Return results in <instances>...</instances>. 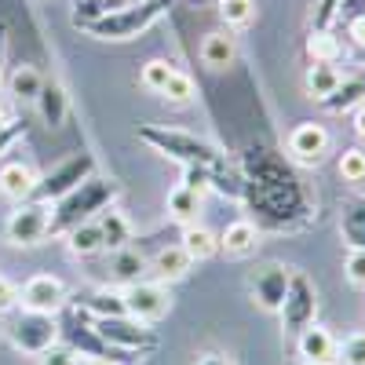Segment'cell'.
<instances>
[{"label": "cell", "instance_id": "obj_21", "mask_svg": "<svg viewBox=\"0 0 365 365\" xmlns=\"http://www.w3.org/2000/svg\"><path fill=\"white\" fill-rule=\"evenodd\" d=\"M99 230H103V249L106 252H117V249H128V241H132V223L125 212H117L113 205L106 212H99L96 216Z\"/></svg>", "mask_w": 365, "mask_h": 365}, {"label": "cell", "instance_id": "obj_20", "mask_svg": "<svg viewBox=\"0 0 365 365\" xmlns=\"http://www.w3.org/2000/svg\"><path fill=\"white\" fill-rule=\"evenodd\" d=\"M190 267H194V259L182 252V245H168V249L150 256V270H154L158 282H179V278H187Z\"/></svg>", "mask_w": 365, "mask_h": 365}, {"label": "cell", "instance_id": "obj_15", "mask_svg": "<svg viewBox=\"0 0 365 365\" xmlns=\"http://www.w3.org/2000/svg\"><path fill=\"white\" fill-rule=\"evenodd\" d=\"M296 354L299 361H307V365H332L336 361V336L325 329V325H307L296 336Z\"/></svg>", "mask_w": 365, "mask_h": 365}, {"label": "cell", "instance_id": "obj_1", "mask_svg": "<svg viewBox=\"0 0 365 365\" xmlns=\"http://www.w3.org/2000/svg\"><path fill=\"white\" fill-rule=\"evenodd\" d=\"M241 179H245V197L259 216L274 227V230H292L307 220V194H303L299 179L292 175V168L270 154V150H249L241 161Z\"/></svg>", "mask_w": 365, "mask_h": 365}, {"label": "cell", "instance_id": "obj_9", "mask_svg": "<svg viewBox=\"0 0 365 365\" xmlns=\"http://www.w3.org/2000/svg\"><path fill=\"white\" fill-rule=\"evenodd\" d=\"M96 175V158L91 154H73V158H66V161H58L44 179H37V190H34V197L37 201H63L70 190H77L84 179H91Z\"/></svg>", "mask_w": 365, "mask_h": 365}, {"label": "cell", "instance_id": "obj_33", "mask_svg": "<svg viewBox=\"0 0 365 365\" xmlns=\"http://www.w3.org/2000/svg\"><path fill=\"white\" fill-rule=\"evenodd\" d=\"M161 96H165L168 103H175V106H187V103H194V96H197L194 77H190V73H182V70H172V77H168V84H165Z\"/></svg>", "mask_w": 365, "mask_h": 365}, {"label": "cell", "instance_id": "obj_27", "mask_svg": "<svg viewBox=\"0 0 365 365\" xmlns=\"http://www.w3.org/2000/svg\"><path fill=\"white\" fill-rule=\"evenodd\" d=\"M197 212H201V194L179 182V187L168 194V216L187 227V223H197Z\"/></svg>", "mask_w": 365, "mask_h": 365}, {"label": "cell", "instance_id": "obj_32", "mask_svg": "<svg viewBox=\"0 0 365 365\" xmlns=\"http://www.w3.org/2000/svg\"><path fill=\"white\" fill-rule=\"evenodd\" d=\"M307 55L311 63H336L340 58V41L329 34V29H314L307 37Z\"/></svg>", "mask_w": 365, "mask_h": 365}, {"label": "cell", "instance_id": "obj_16", "mask_svg": "<svg viewBox=\"0 0 365 365\" xmlns=\"http://www.w3.org/2000/svg\"><path fill=\"white\" fill-rule=\"evenodd\" d=\"M361 103H365V73L344 77L325 99H318V106L325 113H347V110H358Z\"/></svg>", "mask_w": 365, "mask_h": 365}, {"label": "cell", "instance_id": "obj_46", "mask_svg": "<svg viewBox=\"0 0 365 365\" xmlns=\"http://www.w3.org/2000/svg\"><path fill=\"white\" fill-rule=\"evenodd\" d=\"M0 125H8V113L4 110H0Z\"/></svg>", "mask_w": 365, "mask_h": 365}, {"label": "cell", "instance_id": "obj_31", "mask_svg": "<svg viewBox=\"0 0 365 365\" xmlns=\"http://www.w3.org/2000/svg\"><path fill=\"white\" fill-rule=\"evenodd\" d=\"M220 19L230 29H249L256 22V0H220Z\"/></svg>", "mask_w": 365, "mask_h": 365}, {"label": "cell", "instance_id": "obj_34", "mask_svg": "<svg viewBox=\"0 0 365 365\" xmlns=\"http://www.w3.org/2000/svg\"><path fill=\"white\" fill-rule=\"evenodd\" d=\"M172 63H165V58H150V63L139 70V84L146 88V91H154V96H161L165 91V84H168V77H172Z\"/></svg>", "mask_w": 365, "mask_h": 365}, {"label": "cell", "instance_id": "obj_4", "mask_svg": "<svg viewBox=\"0 0 365 365\" xmlns=\"http://www.w3.org/2000/svg\"><path fill=\"white\" fill-rule=\"evenodd\" d=\"M168 8H172V0H139V4H132L125 11H113L106 19L84 22L81 29L88 37H99V41H132V37L146 34Z\"/></svg>", "mask_w": 365, "mask_h": 365}, {"label": "cell", "instance_id": "obj_40", "mask_svg": "<svg viewBox=\"0 0 365 365\" xmlns=\"http://www.w3.org/2000/svg\"><path fill=\"white\" fill-rule=\"evenodd\" d=\"M22 132H26V128H22V120H8V125H0V158H4L8 150L19 143Z\"/></svg>", "mask_w": 365, "mask_h": 365}, {"label": "cell", "instance_id": "obj_17", "mask_svg": "<svg viewBox=\"0 0 365 365\" xmlns=\"http://www.w3.org/2000/svg\"><path fill=\"white\" fill-rule=\"evenodd\" d=\"M37 172L22 165V161H8L4 168H0V194L11 197V201H29L37 190Z\"/></svg>", "mask_w": 365, "mask_h": 365}, {"label": "cell", "instance_id": "obj_2", "mask_svg": "<svg viewBox=\"0 0 365 365\" xmlns=\"http://www.w3.org/2000/svg\"><path fill=\"white\" fill-rule=\"evenodd\" d=\"M120 187L113 179H99V175H91L84 179L77 190H70L63 201H55L51 208V223H48V237H58V234H70L73 227L88 223V220H96L99 212H106L113 201H117Z\"/></svg>", "mask_w": 365, "mask_h": 365}, {"label": "cell", "instance_id": "obj_43", "mask_svg": "<svg viewBox=\"0 0 365 365\" xmlns=\"http://www.w3.org/2000/svg\"><path fill=\"white\" fill-rule=\"evenodd\" d=\"M197 365H234L227 354H220V351H208V354H201L197 358Z\"/></svg>", "mask_w": 365, "mask_h": 365}, {"label": "cell", "instance_id": "obj_23", "mask_svg": "<svg viewBox=\"0 0 365 365\" xmlns=\"http://www.w3.org/2000/svg\"><path fill=\"white\" fill-rule=\"evenodd\" d=\"M150 270V259L135 249H117L110 252V278L120 282V285H135L143 282V274Z\"/></svg>", "mask_w": 365, "mask_h": 365}, {"label": "cell", "instance_id": "obj_11", "mask_svg": "<svg viewBox=\"0 0 365 365\" xmlns=\"http://www.w3.org/2000/svg\"><path fill=\"white\" fill-rule=\"evenodd\" d=\"M125 314L135 318V322H161L168 311H172V292L165 282H135V285H125Z\"/></svg>", "mask_w": 365, "mask_h": 365}, {"label": "cell", "instance_id": "obj_38", "mask_svg": "<svg viewBox=\"0 0 365 365\" xmlns=\"http://www.w3.org/2000/svg\"><path fill=\"white\" fill-rule=\"evenodd\" d=\"M37 365H77V351L73 347H48L44 354H37Z\"/></svg>", "mask_w": 365, "mask_h": 365}, {"label": "cell", "instance_id": "obj_12", "mask_svg": "<svg viewBox=\"0 0 365 365\" xmlns=\"http://www.w3.org/2000/svg\"><path fill=\"white\" fill-rule=\"evenodd\" d=\"M19 303L22 311H41V314H55L66 307V282L55 274H34L22 289H19Z\"/></svg>", "mask_w": 365, "mask_h": 365}, {"label": "cell", "instance_id": "obj_8", "mask_svg": "<svg viewBox=\"0 0 365 365\" xmlns=\"http://www.w3.org/2000/svg\"><path fill=\"white\" fill-rule=\"evenodd\" d=\"M8 340H11L15 351L37 358V354H44L48 347H55V340H58V322H55V314L22 311V314H15V322L8 325Z\"/></svg>", "mask_w": 365, "mask_h": 365}, {"label": "cell", "instance_id": "obj_19", "mask_svg": "<svg viewBox=\"0 0 365 365\" xmlns=\"http://www.w3.org/2000/svg\"><path fill=\"white\" fill-rule=\"evenodd\" d=\"M37 113L48 128H63L66 125V113H70V99H66V91L63 84H55V81H44L41 88V96H37Z\"/></svg>", "mask_w": 365, "mask_h": 365}, {"label": "cell", "instance_id": "obj_44", "mask_svg": "<svg viewBox=\"0 0 365 365\" xmlns=\"http://www.w3.org/2000/svg\"><path fill=\"white\" fill-rule=\"evenodd\" d=\"M354 132H358V139H365V103L354 110Z\"/></svg>", "mask_w": 365, "mask_h": 365}, {"label": "cell", "instance_id": "obj_13", "mask_svg": "<svg viewBox=\"0 0 365 365\" xmlns=\"http://www.w3.org/2000/svg\"><path fill=\"white\" fill-rule=\"evenodd\" d=\"M289 278H292V270H289L285 263H267V267H259V270L252 274V282H249L256 307H263V311H282V299H285V292H289Z\"/></svg>", "mask_w": 365, "mask_h": 365}, {"label": "cell", "instance_id": "obj_35", "mask_svg": "<svg viewBox=\"0 0 365 365\" xmlns=\"http://www.w3.org/2000/svg\"><path fill=\"white\" fill-rule=\"evenodd\" d=\"M340 365H365V332H351L344 344H336Z\"/></svg>", "mask_w": 365, "mask_h": 365}, {"label": "cell", "instance_id": "obj_10", "mask_svg": "<svg viewBox=\"0 0 365 365\" xmlns=\"http://www.w3.org/2000/svg\"><path fill=\"white\" fill-rule=\"evenodd\" d=\"M48 223H51V205L48 201H19V208L8 216L4 230H8V241L19 249H34L41 245V241L48 237Z\"/></svg>", "mask_w": 365, "mask_h": 365}, {"label": "cell", "instance_id": "obj_26", "mask_svg": "<svg viewBox=\"0 0 365 365\" xmlns=\"http://www.w3.org/2000/svg\"><path fill=\"white\" fill-rule=\"evenodd\" d=\"M340 234L351 249H365V197H354L344 205L340 216Z\"/></svg>", "mask_w": 365, "mask_h": 365}, {"label": "cell", "instance_id": "obj_42", "mask_svg": "<svg viewBox=\"0 0 365 365\" xmlns=\"http://www.w3.org/2000/svg\"><path fill=\"white\" fill-rule=\"evenodd\" d=\"M351 37H354V41H358L361 48H365V11L351 19Z\"/></svg>", "mask_w": 365, "mask_h": 365}, {"label": "cell", "instance_id": "obj_36", "mask_svg": "<svg viewBox=\"0 0 365 365\" xmlns=\"http://www.w3.org/2000/svg\"><path fill=\"white\" fill-rule=\"evenodd\" d=\"M340 175L344 182H365V150H344L340 154Z\"/></svg>", "mask_w": 365, "mask_h": 365}, {"label": "cell", "instance_id": "obj_5", "mask_svg": "<svg viewBox=\"0 0 365 365\" xmlns=\"http://www.w3.org/2000/svg\"><path fill=\"white\" fill-rule=\"evenodd\" d=\"M91 325H96V332L120 354H146L158 347V332L150 329L146 322H135L128 314H113V318H91Z\"/></svg>", "mask_w": 365, "mask_h": 365}, {"label": "cell", "instance_id": "obj_47", "mask_svg": "<svg viewBox=\"0 0 365 365\" xmlns=\"http://www.w3.org/2000/svg\"><path fill=\"white\" fill-rule=\"evenodd\" d=\"M88 365H110V361H88Z\"/></svg>", "mask_w": 365, "mask_h": 365}, {"label": "cell", "instance_id": "obj_3", "mask_svg": "<svg viewBox=\"0 0 365 365\" xmlns=\"http://www.w3.org/2000/svg\"><path fill=\"white\" fill-rule=\"evenodd\" d=\"M139 139L146 146H154L158 154L179 161L182 168H220L227 165L223 150L212 146L208 139L201 135H190V132H175V128H158V125H139Z\"/></svg>", "mask_w": 365, "mask_h": 365}, {"label": "cell", "instance_id": "obj_24", "mask_svg": "<svg viewBox=\"0 0 365 365\" xmlns=\"http://www.w3.org/2000/svg\"><path fill=\"white\" fill-rule=\"evenodd\" d=\"M234 58H237L234 37H227V34H208V37L201 41V63H205L208 70H227Z\"/></svg>", "mask_w": 365, "mask_h": 365}, {"label": "cell", "instance_id": "obj_25", "mask_svg": "<svg viewBox=\"0 0 365 365\" xmlns=\"http://www.w3.org/2000/svg\"><path fill=\"white\" fill-rule=\"evenodd\" d=\"M340 81H344V73H340L336 63H311L307 66V77H303V88H307L311 99H325Z\"/></svg>", "mask_w": 365, "mask_h": 365}, {"label": "cell", "instance_id": "obj_45", "mask_svg": "<svg viewBox=\"0 0 365 365\" xmlns=\"http://www.w3.org/2000/svg\"><path fill=\"white\" fill-rule=\"evenodd\" d=\"M4 44H8V26L0 22V70H4Z\"/></svg>", "mask_w": 365, "mask_h": 365}, {"label": "cell", "instance_id": "obj_37", "mask_svg": "<svg viewBox=\"0 0 365 365\" xmlns=\"http://www.w3.org/2000/svg\"><path fill=\"white\" fill-rule=\"evenodd\" d=\"M344 274L354 289H365V249H351L344 259Z\"/></svg>", "mask_w": 365, "mask_h": 365}, {"label": "cell", "instance_id": "obj_18", "mask_svg": "<svg viewBox=\"0 0 365 365\" xmlns=\"http://www.w3.org/2000/svg\"><path fill=\"white\" fill-rule=\"evenodd\" d=\"M256 245H259V230H256L252 220H234V223H227V230L220 234V252H227V256H234V259L252 256Z\"/></svg>", "mask_w": 365, "mask_h": 365}, {"label": "cell", "instance_id": "obj_29", "mask_svg": "<svg viewBox=\"0 0 365 365\" xmlns=\"http://www.w3.org/2000/svg\"><path fill=\"white\" fill-rule=\"evenodd\" d=\"M41 88H44V77H41L37 66L19 63V66L11 70V96H15V99H22V103H37Z\"/></svg>", "mask_w": 365, "mask_h": 365}, {"label": "cell", "instance_id": "obj_30", "mask_svg": "<svg viewBox=\"0 0 365 365\" xmlns=\"http://www.w3.org/2000/svg\"><path fill=\"white\" fill-rule=\"evenodd\" d=\"M81 307L91 314V318H113V314H125V296L120 292H110V289H96Z\"/></svg>", "mask_w": 365, "mask_h": 365}, {"label": "cell", "instance_id": "obj_39", "mask_svg": "<svg viewBox=\"0 0 365 365\" xmlns=\"http://www.w3.org/2000/svg\"><path fill=\"white\" fill-rule=\"evenodd\" d=\"M15 307H19V285L8 282L4 274H0V314H8V311H15Z\"/></svg>", "mask_w": 365, "mask_h": 365}, {"label": "cell", "instance_id": "obj_41", "mask_svg": "<svg viewBox=\"0 0 365 365\" xmlns=\"http://www.w3.org/2000/svg\"><path fill=\"white\" fill-rule=\"evenodd\" d=\"M344 4V0H322L318 4V15H314V29H329L332 19H336V8Z\"/></svg>", "mask_w": 365, "mask_h": 365}, {"label": "cell", "instance_id": "obj_22", "mask_svg": "<svg viewBox=\"0 0 365 365\" xmlns=\"http://www.w3.org/2000/svg\"><path fill=\"white\" fill-rule=\"evenodd\" d=\"M179 245H182V252H187L194 263H205V259H212L220 252V237L212 234L208 227H201V223H187V227H182Z\"/></svg>", "mask_w": 365, "mask_h": 365}, {"label": "cell", "instance_id": "obj_7", "mask_svg": "<svg viewBox=\"0 0 365 365\" xmlns=\"http://www.w3.org/2000/svg\"><path fill=\"white\" fill-rule=\"evenodd\" d=\"M282 329L289 332V336L296 340L307 325H314L318 318V292H314V282L307 278V274H299L292 270V278H289V292L282 299Z\"/></svg>", "mask_w": 365, "mask_h": 365}, {"label": "cell", "instance_id": "obj_28", "mask_svg": "<svg viewBox=\"0 0 365 365\" xmlns=\"http://www.w3.org/2000/svg\"><path fill=\"white\" fill-rule=\"evenodd\" d=\"M66 237H70V252H73V256H81V259L96 256V252H106V249H103V230H99V223H96V220H88V223L73 227Z\"/></svg>", "mask_w": 365, "mask_h": 365}, {"label": "cell", "instance_id": "obj_14", "mask_svg": "<svg viewBox=\"0 0 365 365\" xmlns=\"http://www.w3.org/2000/svg\"><path fill=\"white\" fill-rule=\"evenodd\" d=\"M329 146H332V135L322 125H314V120H303V125L289 132V158L299 165H322Z\"/></svg>", "mask_w": 365, "mask_h": 365}, {"label": "cell", "instance_id": "obj_6", "mask_svg": "<svg viewBox=\"0 0 365 365\" xmlns=\"http://www.w3.org/2000/svg\"><path fill=\"white\" fill-rule=\"evenodd\" d=\"M58 336H66L73 351H81V358H91V361H120L125 354L113 351L99 332L91 325V314L84 307H66V318L58 322Z\"/></svg>", "mask_w": 365, "mask_h": 365}]
</instances>
